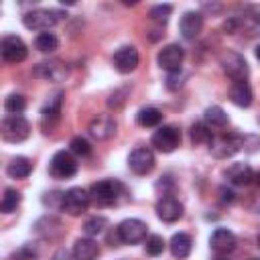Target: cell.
Returning <instances> with one entry per match:
<instances>
[{
  "mask_svg": "<svg viewBox=\"0 0 260 260\" xmlns=\"http://www.w3.org/2000/svg\"><path fill=\"white\" fill-rule=\"evenodd\" d=\"M219 65H221V69L225 71V75H228L230 79H234V83L246 81L248 75H250V67H248L246 59H244L240 53H236V51H230V49L223 51V53L219 55Z\"/></svg>",
  "mask_w": 260,
  "mask_h": 260,
  "instance_id": "3957f363",
  "label": "cell"
},
{
  "mask_svg": "<svg viewBox=\"0 0 260 260\" xmlns=\"http://www.w3.org/2000/svg\"><path fill=\"white\" fill-rule=\"evenodd\" d=\"M106 228H108V219H106V217H102V215L89 217V219L83 223V232L87 234V238L100 236L102 232H106Z\"/></svg>",
  "mask_w": 260,
  "mask_h": 260,
  "instance_id": "1f68e13d",
  "label": "cell"
},
{
  "mask_svg": "<svg viewBox=\"0 0 260 260\" xmlns=\"http://www.w3.org/2000/svg\"><path fill=\"white\" fill-rule=\"evenodd\" d=\"M230 100L240 106V108H248L254 100V93H252V87L248 81H238V83H232L230 87Z\"/></svg>",
  "mask_w": 260,
  "mask_h": 260,
  "instance_id": "cb8c5ba5",
  "label": "cell"
},
{
  "mask_svg": "<svg viewBox=\"0 0 260 260\" xmlns=\"http://www.w3.org/2000/svg\"><path fill=\"white\" fill-rule=\"evenodd\" d=\"M209 246L217 256H225L236 250V236L225 228H217L209 236Z\"/></svg>",
  "mask_w": 260,
  "mask_h": 260,
  "instance_id": "e0dca14e",
  "label": "cell"
},
{
  "mask_svg": "<svg viewBox=\"0 0 260 260\" xmlns=\"http://www.w3.org/2000/svg\"><path fill=\"white\" fill-rule=\"evenodd\" d=\"M4 110L12 116H18L26 110V98L20 95V93H10L6 100H4Z\"/></svg>",
  "mask_w": 260,
  "mask_h": 260,
  "instance_id": "4dcf8cb0",
  "label": "cell"
},
{
  "mask_svg": "<svg viewBox=\"0 0 260 260\" xmlns=\"http://www.w3.org/2000/svg\"><path fill=\"white\" fill-rule=\"evenodd\" d=\"M215 260H228V258H223V256H217V258H215Z\"/></svg>",
  "mask_w": 260,
  "mask_h": 260,
  "instance_id": "7bdbcfd3",
  "label": "cell"
},
{
  "mask_svg": "<svg viewBox=\"0 0 260 260\" xmlns=\"http://www.w3.org/2000/svg\"><path fill=\"white\" fill-rule=\"evenodd\" d=\"M171 12H173V6H171V4H156V6H152V8H150L148 16H150L156 24H167V22H169Z\"/></svg>",
  "mask_w": 260,
  "mask_h": 260,
  "instance_id": "d6a6232c",
  "label": "cell"
},
{
  "mask_svg": "<svg viewBox=\"0 0 260 260\" xmlns=\"http://www.w3.org/2000/svg\"><path fill=\"white\" fill-rule=\"evenodd\" d=\"M35 258H37V252H35L30 246H22V248L14 250V252L8 256V260H35Z\"/></svg>",
  "mask_w": 260,
  "mask_h": 260,
  "instance_id": "8d00e7d4",
  "label": "cell"
},
{
  "mask_svg": "<svg viewBox=\"0 0 260 260\" xmlns=\"http://www.w3.org/2000/svg\"><path fill=\"white\" fill-rule=\"evenodd\" d=\"M185 79H187V75H185L183 71H173V73H169V75H167L165 85H167V89L177 91V89H181V87H183Z\"/></svg>",
  "mask_w": 260,
  "mask_h": 260,
  "instance_id": "d590c367",
  "label": "cell"
},
{
  "mask_svg": "<svg viewBox=\"0 0 260 260\" xmlns=\"http://www.w3.org/2000/svg\"><path fill=\"white\" fill-rule=\"evenodd\" d=\"M49 173L55 179H69L77 173V160L73 158L71 152L59 150V152L53 154V158L49 162Z\"/></svg>",
  "mask_w": 260,
  "mask_h": 260,
  "instance_id": "ba28073f",
  "label": "cell"
},
{
  "mask_svg": "<svg viewBox=\"0 0 260 260\" xmlns=\"http://www.w3.org/2000/svg\"><path fill=\"white\" fill-rule=\"evenodd\" d=\"M183 59H185V49L177 43H171V45H165L158 55H156V63L160 69L173 73V71H181V65H183Z\"/></svg>",
  "mask_w": 260,
  "mask_h": 260,
  "instance_id": "9c48e42d",
  "label": "cell"
},
{
  "mask_svg": "<svg viewBox=\"0 0 260 260\" xmlns=\"http://www.w3.org/2000/svg\"><path fill=\"white\" fill-rule=\"evenodd\" d=\"M154 165H156L154 152H152L150 148H146V146L134 148V150L130 152V156H128V167H130V171L136 173V175H148V173L154 169Z\"/></svg>",
  "mask_w": 260,
  "mask_h": 260,
  "instance_id": "4fadbf2b",
  "label": "cell"
},
{
  "mask_svg": "<svg viewBox=\"0 0 260 260\" xmlns=\"http://www.w3.org/2000/svg\"><path fill=\"white\" fill-rule=\"evenodd\" d=\"M63 16L61 10H55V8H35V10H28L24 12L22 16V24L30 30H41V32H47L49 28H53L59 18Z\"/></svg>",
  "mask_w": 260,
  "mask_h": 260,
  "instance_id": "7a4b0ae2",
  "label": "cell"
},
{
  "mask_svg": "<svg viewBox=\"0 0 260 260\" xmlns=\"http://www.w3.org/2000/svg\"><path fill=\"white\" fill-rule=\"evenodd\" d=\"M69 150L77 156H89L91 154V144L83 136H73L69 142Z\"/></svg>",
  "mask_w": 260,
  "mask_h": 260,
  "instance_id": "836d02e7",
  "label": "cell"
},
{
  "mask_svg": "<svg viewBox=\"0 0 260 260\" xmlns=\"http://www.w3.org/2000/svg\"><path fill=\"white\" fill-rule=\"evenodd\" d=\"M61 106H63V91H55L45 106L41 108V122L45 128H53L61 118Z\"/></svg>",
  "mask_w": 260,
  "mask_h": 260,
  "instance_id": "2e32d148",
  "label": "cell"
},
{
  "mask_svg": "<svg viewBox=\"0 0 260 260\" xmlns=\"http://www.w3.org/2000/svg\"><path fill=\"white\" fill-rule=\"evenodd\" d=\"M223 175L232 185H240V187L250 185L256 179V175H254V171H252V167L248 162H234V165H230L225 169Z\"/></svg>",
  "mask_w": 260,
  "mask_h": 260,
  "instance_id": "44dd1931",
  "label": "cell"
},
{
  "mask_svg": "<svg viewBox=\"0 0 260 260\" xmlns=\"http://www.w3.org/2000/svg\"><path fill=\"white\" fill-rule=\"evenodd\" d=\"M256 242H258V248H260V236H258V240H256Z\"/></svg>",
  "mask_w": 260,
  "mask_h": 260,
  "instance_id": "ee69618b",
  "label": "cell"
},
{
  "mask_svg": "<svg viewBox=\"0 0 260 260\" xmlns=\"http://www.w3.org/2000/svg\"><path fill=\"white\" fill-rule=\"evenodd\" d=\"M203 122L209 128H225L230 124V118H228V114L221 106H209L203 112Z\"/></svg>",
  "mask_w": 260,
  "mask_h": 260,
  "instance_id": "484cf974",
  "label": "cell"
},
{
  "mask_svg": "<svg viewBox=\"0 0 260 260\" xmlns=\"http://www.w3.org/2000/svg\"><path fill=\"white\" fill-rule=\"evenodd\" d=\"M100 256V246L93 238H79L73 244V260H95Z\"/></svg>",
  "mask_w": 260,
  "mask_h": 260,
  "instance_id": "7402d4cb",
  "label": "cell"
},
{
  "mask_svg": "<svg viewBox=\"0 0 260 260\" xmlns=\"http://www.w3.org/2000/svg\"><path fill=\"white\" fill-rule=\"evenodd\" d=\"M189 134H191V142L193 144H211L213 138H215L213 130L205 122H195L191 126V130H189Z\"/></svg>",
  "mask_w": 260,
  "mask_h": 260,
  "instance_id": "83f0119b",
  "label": "cell"
},
{
  "mask_svg": "<svg viewBox=\"0 0 260 260\" xmlns=\"http://www.w3.org/2000/svg\"><path fill=\"white\" fill-rule=\"evenodd\" d=\"M136 122H138L142 128H156V126L162 122V112H160L158 108H152V106L140 108L138 114H136Z\"/></svg>",
  "mask_w": 260,
  "mask_h": 260,
  "instance_id": "4316f807",
  "label": "cell"
},
{
  "mask_svg": "<svg viewBox=\"0 0 260 260\" xmlns=\"http://www.w3.org/2000/svg\"><path fill=\"white\" fill-rule=\"evenodd\" d=\"M254 53H256V59H258V61H260V45H258V47H256V51H254Z\"/></svg>",
  "mask_w": 260,
  "mask_h": 260,
  "instance_id": "b9f144b4",
  "label": "cell"
},
{
  "mask_svg": "<svg viewBox=\"0 0 260 260\" xmlns=\"http://www.w3.org/2000/svg\"><path fill=\"white\" fill-rule=\"evenodd\" d=\"M53 260H69V254H67L65 250H59V252L53 256Z\"/></svg>",
  "mask_w": 260,
  "mask_h": 260,
  "instance_id": "60d3db41",
  "label": "cell"
},
{
  "mask_svg": "<svg viewBox=\"0 0 260 260\" xmlns=\"http://www.w3.org/2000/svg\"><path fill=\"white\" fill-rule=\"evenodd\" d=\"M242 148H244V134H240V132H228V134L215 136L213 142L209 144V150L215 158L234 156Z\"/></svg>",
  "mask_w": 260,
  "mask_h": 260,
  "instance_id": "277c9868",
  "label": "cell"
},
{
  "mask_svg": "<svg viewBox=\"0 0 260 260\" xmlns=\"http://www.w3.org/2000/svg\"><path fill=\"white\" fill-rule=\"evenodd\" d=\"M165 240H162V236H158V234H152V236H148L146 238V254L148 256H160L162 254V250H165Z\"/></svg>",
  "mask_w": 260,
  "mask_h": 260,
  "instance_id": "e575fe53",
  "label": "cell"
},
{
  "mask_svg": "<svg viewBox=\"0 0 260 260\" xmlns=\"http://www.w3.org/2000/svg\"><path fill=\"white\" fill-rule=\"evenodd\" d=\"M201 28H203V14L197 10H187L179 20V30L187 41H193L195 37H199Z\"/></svg>",
  "mask_w": 260,
  "mask_h": 260,
  "instance_id": "d6986e66",
  "label": "cell"
},
{
  "mask_svg": "<svg viewBox=\"0 0 260 260\" xmlns=\"http://www.w3.org/2000/svg\"><path fill=\"white\" fill-rule=\"evenodd\" d=\"M250 260H258V258H250Z\"/></svg>",
  "mask_w": 260,
  "mask_h": 260,
  "instance_id": "f6af8a7d",
  "label": "cell"
},
{
  "mask_svg": "<svg viewBox=\"0 0 260 260\" xmlns=\"http://www.w3.org/2000/svg\"><path fill=\"white\" fill-rule=\"evenodd\" d=\"M152 146L158 150V152H173L179 144H181V130L175 128V126H160L154 134H152Z\"/></svg>",
  "mask_w": 260,
  "mask_h": 260,
  "instance_id": "30bf717a",
  "label": "cell"
},
{
  "mask_svg": "<svg viewBox=\"0 0 260 260\" xmlns=\"http://www.w3.org/2000/svg\"><path fill=\"white\" fill-rule=\"evenodd\" d=\"M0 134L6 142H22L30 134V124L22 116H8L2 120Z\"/></svg>",
  "mask_w": 260,
  "mask_h": 260,
  "instance_id": "8992f818",
  "label": "cell"
},
{
  "mask_svg": "<svg viewBox=\"0 0 260 260\" xmlns=\"http://www.w3.org/2000/svg\"><path fill=\"white\" fill-rule=\"evenodd\" d=\"M116 230L122 244H140L146 240V223L142 219H136V217L124 219Z\"/></svg>",
  "mask_w": 260,
  "mask_h": 260,
  "instance_id": "8fae6325",
  "label": "cell"
},
{
  "mask_svg": "<svg viewBox=\"0 0 260 260\" xmlns=\"http://www.w3.org/2000/svg\"><path fill=\"white\" fill-rule=\"evenodd\" d=\"M20 193L16 191V189H6L4 191V195H2V201H0V211L2 213H12V211H16L18 209V205H20Z\"/></svg>",
  "mask_w": 260,
  "mask_h": 260,
  "instance_id": "f546056e",
  "label": "cell"
},
{
  "mask_svg": "<svg viewBox=\"0 0 260 260\" xmlns=\"http://www.w3.org/2000/svg\"><path fill=\"white\" fill-rule=\"evenodd\" d=\"M116 128H118V124H116V120H114L110 114H98V116L89 122V126H87L89 134H91L93 138H98V140H108V138H112V136L116 134Z\"/></svg>",
  "mask_w": 260,
  "mask_h": 260,
  "instance_id": "9a60e30c",
  "label": "cell"
},
{
  "mask_svg": "<svg viewBox=\"0 0 260 260\" xmlns=\"http://www.w3.org/2000/svg\"><path fill=\"white\" fill-rule=\"evenodd\" d=\"M244 148L250 150V152L258 150L260 148V138L254 136V134H244Z\"/></svg>",
  "mask_w": 260,
  "mask_h": 260,
  "instance_id": "f35d334b",
  "label": "cell"
},
{
  "mask_svg": "<svg viewBox=\"0 0 260 260\" xmlns=\"http://www.w3.org/2000/svg\"><path fill=\"white\" fill-rule=\"evenodd\" d=\"M32 75H35L37 79H45V81H55V83H57V81H63V79L69 75V67H67L65 63L57 61V59H53V61H43V63L35 65Z\"/></svg>",
  "mask_w": 260,
  "mask_h": 260,
  "instance_id": "7c38bea8",
  "label": "cell"
},
{
  "mask_svg": "<svg viewBox=\"0 0 260 260\" xmlns=\"http://www.w3.org/2000/svg\"><path fill=\"white\" fill-rule=\"evenodd\" d=\"M35 49L41 51V53H53L59 49V39L55 32H39L37 39H35Z\"/></svg>",
  "mask_w": 260,
  "mask_h": 260,
  "instance_id": "f1b7e54d",
  "label": "cell"
},
{
  "mask_svg": "<svg viewBox=\"0 0 260 260\" xmlns=\"http://www.w3.org/2000/svg\"><path fill=\"white\" fill-rule=\"evenodd\" d=\"M219 195H221V201L223 203H232L236 197H234V191L232 189H228V187H221L219 189Z\"/></svg>",
  "mask_w": 260,
  "mask_h": 260,
  "instance_id": "ab89813d",
  "label": "cell"
},
{
  "mask_svg": "<svg viewBox=\"0 0 260 260\" xmlns=\"http://www.w3.org/2000/svg\"><path fill=\"white\" fill-rule=\"evenodd\" d=\"M32 173V162L26 156H14L6 165V175L10 179H26Z\"/></svg>",
  "mask_w": 260,
  "mask_h": 260,
  "instance_id": "d4e9b609",
  "label": "cell"
},
{
  "mask_svg": "<svg viewBox=\"0 0 260 260\" xmlns=\"http://www.w3.org/2000/svg\"><path fill=\"white\" fill-rule=\"evenodd\" d=\"M126 93H128V89H126V87L116 89L114 93H110V98H108V106H110V108H114V110H118V108L126 102Z\"/></svg>",
  "mask_w": 260,
  "mask_h": 260,
  "instance_id": "74e56055",
  "label": "cell"
},
{
  "mask_svg": "<svg viewBox=\"0 0 260 260\" xmlns=\"http://www.w3.org/2000/svg\"><path fill=\"white\" fill-rule=\"evenodd\" d=\"M91 203V197H89V191L81 189V187H71L63 193V203H61V209L67 213V215H81Z\"/></svg>",
  "mask_w": 260,
  "mask_h": 260,
  "instance_id": "5b68a950",
  "label": "cell"
},
{
  "mask_svg": "<svg viewBox=\"0 0 260 260\" xmlns=\"http://www.w3.org/2000/svg\"><path fill=\"white\" fill-rule=\"evenodd\" d=\"M238 18V16H236ZM244 30L248 37L260 35V4H250L244 10V18H238V30Z\"/></svg>",
  "mask_w": 260,
  "mask_h": 260,
  "instance_id": "ffe728a7",
  "label": "cell"
},
{
  "mask_svg": "<svg viewBox=\"0 0 260 260\" xmlns=\"http://www.w3.org/2000/svg\"><path fill=\"white\" fill-rule=\"evenodd\" d=\"M0 53H2V59L6 63H22L28 55V49H26V43L20 37L6 35V37H2Z\"/></svg>",
  "mask_w": 260,
  "mask_h": 260,
  "instance_id": "52a82bcc",
  "label": "cell"
},
{
  "mask_svg": "<svg viewBox=\"0 0 260 260\" xmlns=\"http://www.w3.org/2000/svg\"><path fill=\"white\" fill-rule=\"evenodd\" d=\"M124 195V185L118 183V181H112V179H104V181H98L89 187V197H91V203H95L98 207H110V205H116L120 201V197Z\"/></svg>",
  "mask_w": 260,
  "mask_h": 260,
  "instance_id": "6da1fadb",
  "label": "cell"
},
{
  "mask_svg": "<svg viewBox=\"0 0 260 260\" xmlns=\"http://www.w3.org/2000/svg\"><path fill=\"white\" fill-rule=\"evenodd\" d=\"M156 215H158V219H162V221H167V223H173V221H177V219H181L183 217V205L175 199V197H171V195H167V197H160L158 201H156Z\"/></svg>",
  "mask_w": 260,
  "mask_h": 260,
  "instance_id": "ac0fdd59",
  "label": "cell"
},
{
  "mask_svg": "<svg viewBox=\"0 0 260 260\" xmlns=\"http://www.w3.org/2000/svg\"><path fill=\"white\" fill-rule=\"evenodd\" d=\"M191 248H193V240H191L189 234H185V232L173 234V238H171V242H169V250H171V254H173L175 258H179V260L187 258V256L191 254Z\"/></svg>",
  "mask_w": 260,
  "mask_h": 260,
  "instance_id": "603a6c76",
  "label": "cell"
},
{
  "mask_svg": "<svg viewBox=\"0 0 260 260\" xmlns=\"http://www.w3.org/2000/svg\"><path fill=\"white\" fill-rule=\"evenodd\" d=\"M112 63H114V67H116L118 73H130V71H134L138 67V51H136V47H132V45L120 47L114 53Z\"/></svg>",
  "mask_w": 260,
  "mask_h": 260,
  "instance_id": "5bb4252c",
  "label": "cell"
}]
</instances>
